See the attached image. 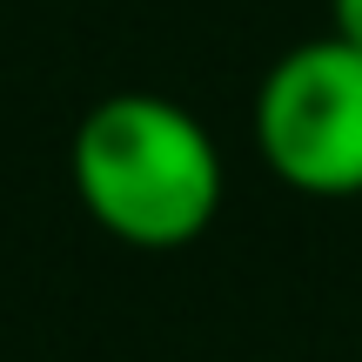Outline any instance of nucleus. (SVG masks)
Returning a JSON list of instances; mask_svg holds the SVG:
<instances>
[{
    "instance_id": "f257e3e1",
    "label": "nucleus",
    "mask_w": 362,
    "mask_h": 362,
    "mask_svg": "<svg viewBox=\"0 0 362 362\" xmlns=\"http://www.w3.org/2000/svg\"><path fill=\"white\" fill-rule=\"evenodd\" d=\"M74 194L115 242L181 248L221 208V148L168 94H107L74 128Z\"/></svg>"
},
{
    "instance_id": "f03ea898",
    "label": "nucleus",
    "mask_w": 362,
    "mask_h": 362,
    "mask_svg": "<svg viewBox=\"0 0 362 362\" xmlns=\"http://www.w3.org/2000/svg\"><path fill=\"white\" fill-rule=\"evenodd\" d=\"M255 148L302 194H362V47L336 34L288 47L262 74Z\"/></svg>"
},
{
    "instance_id": "7ed1b4c3",
    "label": "nucleus",
    "mask_w": 362,
    "mask_h": 362,
    "mask_svg": "<svg viewBox=\"0 0 362 362\" xmlns=\"http://www.w3.org/2000/svg\"><path fill=\"white\" fill-rule=\"evenodd\" d=\"M329 34L362 47V0H329Z\"/></svg>"
}]
</instances>
